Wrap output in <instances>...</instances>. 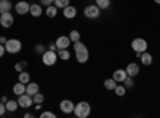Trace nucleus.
Segmentation results:
<instances>
[{
    "label": "nucleus",
    "mask_w": 160,
    "mask_h": 118,
    "mask_svg": "<svg viewBox=\"0 0 160 118\" xmlns=\"http://www.w3.org/2000/svg\"><path fill=\"white\" fill-rule=\"evenodd\" d=\"M74 107H75V104L69 99H64L59 104V109H61L62 113H74Z\"/></svg>",
    "instance_id": "nucleus-9"
},
{
    "label": "nucleus",
    "mask_w": 160,
    "mask_h": 118,
    "mask_svg": "<svg viewBox=\"0 0 160 118\" xmlns=\"http://www.w3.org/2000/svg\"><path fill=\"white\" fill-rule=\"evenodd\" d=\"M74 51H75V59L78 64H85L90 58V53H88V48L82 43V42H75L74 43Z\"/></svg>",
    "instance_id": "nucleus-1"
},
{
    "label": "nucleus",
    "mask_w": 160,
    "mask_h": 118,
    "mask_svg": "<svg viewBox=\"0 0 160 118\" xmlns=\"http://www.w3.org/2000/svg\"><path fill=\"white\" fill-rule=\"evenodd\" d=\"M154 2H155L157 5H160V0H154Z\"/></svg>",
    "instance_id": "nucleus-41"
},
{
    "label": "nucleus",
    "mask_w": 160,
    "mask_h": 118,
    "mask_svg": "<svg viewBox=\"0 0 160 118\" xmlns=\"http://www.w3.org/2000/svg\"><path fill=\"white\" fill-rule=\"evenodd\" d=\"M24 69H28V62H26V61H19V62L15 64V70L16 72H22Z\"/></svg>",
    "instance_id": "nucleus-28"
},
{
    "label": "nucleus",
    "mask_w": 160,
    "mask_h": 118,
    "mask_svg": "<svg viewBox=\"0 0 160 118\" xmlns=\"http://www.w3.org/2000/svg\"><path fill=\"white\" fill-rule=\"evenodd\" d=\"M131 48L135 53H144V51H148V42L144 38H135L131 42Z\"/></svg>",
    "instance_id": "nucleus-6"
},
{
    "label": "nucleus",
    "mask_w": 160,
    "mask_h": 118,
    "mask_svg": "<svg viewBox=\"0 0 160 118\" xmlns=\"http://www.w3.org/2000/svg\"><path fill=\"white\" fill-rule=\"evenodd\" d=\"M68 5H71V2H69V0H55V7L56 8H66V7H68Z\"/></svg>",
    "instance_id": "nucleus-29"
},
{
    "label": "nucleus",
    "mask_w": 160,
    "mask_h": 118,
    "mask_svg": "<svg viewBox=\"0 0 160 118\" xmlns=\"http://www.w3.org/2000/svg\"><path fill=\"white\" fill-rule=\"evenodd\" d=\"M0 15H2V11H0Z\"/></svg>",
    "instance_id": "nucleus-42"
},
{
    "label": "nucleus",
    "mask_w": 160,
    "mask_h": 118,
    "mask_svg": "<svg viewBox=\"0 0 160 118\" xmlns=\"http://www.w3.org/2000/svg\"><path fill=\"white\" fill-rule=\"evenodd\" d=\"M18 104H19V107H21V109H29L32 104H34L32 96H29L28 93H24V94L18 96Z\"/></svg>",
    "instance_id": "nucleus-8"
},
{
    "label": "nucleus",
    "mask_w": 160,
    "mask_h": 118,
    "mask_svg": "<svg viewBox=\"0 0 160 118\" xmlns=\"http://www.w3.org/2000/svg\"><path fill=\"white\" fill-rule=\"evenodd\" d=\"M114 93H115L118 97H122V96H125V93H127V88H125L123 85H118V83H117V86L114 88Z\"/></svg>",
    "instance_id": "nucleus-25"
},
{
    "label": "nucleus",
    "mask_w": 160,
    "mask_h": 118,
    "mask_svg": "<svg viewBox=\"0 0 160 118\" xmlns=\"http://www.w3.org/2000/svg\"><path fill=\"white\" fill-rule=\"evenodd\" d=\"M139 59H141V64H142V65H151V64H152V54H151V53H148V51L141 53Z\"/></svg>",
    "instance_id": "nucleus-17"
},
{
    "label": "nucleus",
    "mask_w": 160,
    "mask_h": 118,
    "mask_svg": "<svg viewBox=\"0 0 160 118\" xmlns=\"http://www.w3.org/2000/svg\"><path fill=\"white\" fill-rule=\"evenodd\" d=\"M32 101H34V104H43V101H45V96H43V94L38 91V93H35V94L32 96Z\"/></svg>",
    "instance_id": "nucleus-27"
},
{
    "label": "nucleus",
    "mask_w": 160,
    "mask_h": 118,
    "mask_svg": "<svg viewBox=\"0 0 160 118\" xmlns=\"http://www.w3.org/2000/svg\"><path fill=\"white\" fill-rule=\"evenodd\" d=\"M58 59H59L58 53H56V51H51V50H47L45 53L42 54V62L45 65H48V67H50V65H55Z\"/></svg>",
    "instance_id": "nucleus-4"
},
{
    "label": "nucleus",
    "mask_w": 160,
    "mask_h": 118,
    "mask_svg": "<svg viewBox=\"0 0 160 118\" xmlns=\"http://www.w3.org/2000/svg\"><path fill=\"white\" fill-rule=\"evenodd\" d=\"M112 78L117 82V83H123V80L127 78V70L125 69H118L112 73Z\"/></svg>",
    "instance_id": "nucleus-14"
},
{
    "label": "nucleus",
    "mask_w": 160,
    "mask_h": 118,
    "mask_svg": "<svg viewBox=\"0 0 160 118\" xmlns=\"http://www.w3.org/2000/svg\"><path fill=\"white\" fill-rule=\"evenodd\" d=\"M5 53H7L5 45H2V43H0V58H3V56H5Z\"/></svg>",
    "instance_id": "nucleus-36"
},
{
    "label": "nucleus",
    "mask_w": 160,
    "mask_h": 118,
    "mask_svg": "<svg viewBox=\"0 0 160 118\" xmlns=\"http://www.w3.org/2000/svg\"><path fill=\"white\" fill-rule=\"evenodd\" d=\"M62 15H64V18H68V19H74L77 16V8L72 7V5H68L66 8H62Z\"/></svg>",
    "instance_id": "nucleus-12"
},
{
    "label": "nucleus",
    "mask_w": 160,
    "mask_h": 118,
    "mask_svg": "<svg viewBox=\"0 0 160 118\" xmlns=\"http://www.w3.org/2000/svg\"><path fill=\"white\" fill-rule=\"evenodd\" d=\"M56 46H58V50H64V48H69V45L72 43L71 42V38H69V35H61V37H58L56 38Z\"/></svg>",
    "instance_id": "nucleus-10"
},
{
    "label": "nucleus",
    "mask_w": 160,
    "mask_h": 118,
    "mask_svg": "<svg viewBox=\"0 0 160 118\" xmlns=\"http://www.w3.org/2000/svg\"><path fill=\"white\" fill-rule=\"evenodd\" d=\"M96 5L101 8V10H108L111 7V0H95Z\"/></svg>",
    "instance_id": "nucleus-26"
},
{
    "label": "nucleus",
    "mask_w": 160,
    "mask_h": 118,
    "mask_svg": "<svg viewBox=\"0 0 160 118\" xmlns=\"http://www.w3.org/2000/svg\"><path fill=\"white\" fill-rule=\"evenodd\" d=\"M127 75H130V77H136L138 73H139V65L136 64V62H130L128 65H127Z\"/></svg>",
    "instance_id": "nucleus-13"
},
{
    "label": "nucleus",
    "mask_w": 160,
    "mask_h": 118,
    "mask_svg": "<svg viewBox=\"0 0 160 118\" xmlns=\"http://www.w3.org/2000/svg\"><path fill=\"white\" fill-rule=\"evenodd\" d=\"M5 107H7V110H8V112H15V110L19 107V104H18V101L8 99V101H7V104H5Z\"/></svg>",
    "instance_id": "nucleus-22"
},
{
    "label": "nucleus",
    "mask_w": 160,
    "mask_h": 118,
    "mask_svg": "<svg viewBox=\"0 0 160 118\" xmlns=\"http://www.w3.org/2000/svg\"><path fill=\"white\" fill-rule=\"evenodd\" d=\"M18 82H21V83H24V85H28V83L31 82V73H29V72H26V70L19 72V77H18Z\"/></svg>",
    "instance_id": "nucleus-19"
},
{
    "label": "nucleus",
    "mask_w": 160,
    "mask_h": 118,
    "mask_svg": "<svg viewBox=\"0 0 160 118\" xmlns=\"http://www.w3.org/2000/svg\"><path fill=\"white\" fill-rule=\"evenodd\" d=\"M69 38H71V42H72V43L78 42V40H80V32H78V31H71Z\"/></svg>",
    "instance_id": "nucleus-30"
},
{
    "label": "nucleus",
    "mask_w": 160,
    "mask_h": 118,
    "mask_svg": "<svg viewBox=\"0 0 160 118\" xmlns=\"http://www.w3.org/2000/svg\"><path fill=\"white\" fill-rule=\"evenodd\" d=\"M7 101H8V97H7V96H3L2 99H0V102H3V104H7Z\"/></svg>",
    "instance_id": "nucleus-39"
},
{
    "label": "nucleus",
    "mask_w": 160,
    "mask_h": 118,
    "mask_svg": "<svg viewBox=\"0 0 160 118\" xmlns=\"http://www.w3.org/2000/svg\"><path fill=\"white\" fill-rule=\"evenodd\" d=\"M133 85H135V82H133V77L127 75V78L123 80V86H125V88H133Z\"/></svg>",
    "instance_id": "nucleus-31"
},
{
    "label": "nucleus",
    "mask_w": 160,
    "mask_h": 118,
    "mask_svg": "<svg viewBox=\"0 0 160 118\" xmlns=\"http://www.w3.org/2000/svg\"><path fill=\"white\" fill-rule=\"evenodd\" d=\"M24 116H26V118H32V113L28 112V113H24Z\"/></svg>",
    "instance_id": "nucleus-40"
},
{
    "label": "nucleus",
    "mask_w": 160,
    "mask_h": 118,
    "mask_svg": "<svg viewBox=\"0 0 160 118\" xmlns=\"http://www.w3.org/2000/svg\"><path fill=\"white\" fill-rule=\"evenodd\" d=\"M13 93H15L16 96L24 94V93H26V85H24V83H21V82H18L15 86H13Z\"/></svg>",
    "instance_id": "nucleus-18"
},
{
    "label": "nucleus",
    "mask_w": 160,
    "mask_h": 118,
    "mask_svg": "<svg viewBox=\"0 0 160 118\" xmlns=\"http://www.w3.org/2000/svg\"><path fill=\"white\" fill-rule=\"evenodd\" d=\"M45 15H47L48 18H56V15H58V8L55 7V3L50 5V7H47V10H45Z\"/></svg>",
    "instance_id": "nucleus-20"
},
{
    "label": "nucleus",
    "mask_w": 160,
    "mask_h": 118,
    "mask_svg": "<svg viewBox=\"0 0 160 118\" xmlns=\"http://www.w3.org/2000/svg\"><path fill=\"white\" fill-rule=\"evenodd\" d=\"M115 86H117V82L114 80V78H106V80H104V88L108 91H114Z\"/></svg>",
    "instance_id": "nucleus-23"
},
{
    "label": "nucleus",
    "mask_w": 160,
    "mask_h": 118,
    "mask_svg": "<svg viewBox=\"0 0 160 118\" xmlns=\"http://www.w3.org/2000/svg\"><path fill=\"white\" fill-rule=\"evenodd\" d=\"M45 51H47V50H45V46H43L42 43H38V45H35V53H37V54H43Z\"/></svg>",
    "instance_id": "nucleus-32"
},
{
    "label": "nucleus",
    "mask_w": 160,
    "mask_h": 118,
    "mask_svg": "<svg viewBox=\"0 0 160 118\" xmlns=\"http://www.w3.org/2000/svg\"><path fill=\"white\" fill-rule=\"evenodd\" d=\"M13 22H15V18H13L11 11H5V13L0 15V26H2V27L8 29V27L13 26Z\"/></svg>",
    "instance_id": "nucleus-7"
},
{
    "label": "nucleus",
    "mask_w": 160,
    "mask_h": 118,
    "mask_svg": "<svg viewBox=\"0 0 160 118\" xmlns=\"http://www.w3.org/2000/svg\"><path fill=\"white\" fill-rule=\"evenodd\" d=\"M42 5H38V3H31V8H29V13L34 16V18H40L42 16Z\"/></svg>",
    "instance_id": "nucleus-15"
},
{
    "label": "nucleus",
    "mask_w": 160,
    "mask_h": 118,
    "mask_svg": "<svg viewBox=\"0 0 160 118\" xmlns=\"http://www.w3.org/2000/svg\"><path fill=\"white\" fill-rule=\"evenodd\" d=\"M56 53H58V58H59V59H62V61H69V58H71L69 48H64V50H58Z\"/></svg>",
    "instance_id": "nucleus-21"
},
{
    "label": "nucleus",
    "mask_w": 160,
    "mask_h": 118,
    "mask_svg": "<svg viewBox=\"0 0 160 118\" xmlns=\"http://www.w3.org/2000/svg\"><path fill=\"white\" fill-rule=\"evenodd\" d=\"M29 8H31V5L28 2H24V0H21V2H18L15 5V10H16L18 15H26V13H29Z\"/></svg>",
    "instance_id": "nucleus-11"
},
{
    "label": "nucleus",
    "mask_w": 160,
    "mask_h": 118,
    "mask_svg": "<svg viewBox=\"0 0 160 118\" xmlns=\"http://www.w3.org/2000/svg\"><path fill=\"white\" fill-rule=\"evenodd\" d=\"M0 43L5 45V43H7V38H5V37H0Z\"/></svg>",
    "instance_id": "nucleus-38"
},
{
    "label": "nucleus",
    "mask_w": 160,
    "mask_h": 118,
    "mask_svg": "<svg viewBox=\"0 0 160 118\" xmlns=\"http://www.w3.org/2000/svg\"><path fill=\"white\" fill-rule=\"evenodd\" d=\"M99 13H101V8L98 5H87L85 10H83V15L88 19H98L99 18Z\"/></svg>",
    "instance_id": "nucleus-5"
},
{
    "label": "nucleus",
    "mask_w": 160,
    "mask_h": 118,
    "mask_svg": "<svg viewBox=\"0 0 160 118\" xmlns=\"http://www.w3.org/2000/svg\"><path fill=\"white\" fill-rule=\"evenodd\" d=\"M40 118H56V115L53 112H42L40 113Z\"/></svg>",
    "instance_id": "nucleus-33"
},
{
    "label": "nucleus",
    "mask_w": 160,
    "mask_h": 118,
    "mask_svg": "<svg viewBox=\"0 0 160 118\" xmlns=\"http://www.w3.org/2000/svg\"><path fill=\"white\" fill-rule=\"evenodd\" d=\"M90 112H91V107H90V104L85 102V101L75 104V107H74V113H75L77 118H87L90 115Z\"/></svg>",
    "instance_id": "nucleus-2"
},
{
    "label": "nucleus",
    "mask_w": 160,
    "mask_h": 118,
    "mask_svg": "<svg viewBox=\"0 0 160 118\" xmlns=\"http://www.w3.org/2000/svg\"><path fill=\"white\" fill-rule=\"evenodd\" d=\"M11 8H13V5H11L10 0H0V11H2V13L10 11Z\"/></svg>",
    "instance_id": "nucleus-24"
},
{
    "label": "nucleus",
    "mask_w": 160,
    "mask_h": 118,
    "mask_svg": "<svg viewBox=\"0 0 160 118\" xmlns=\"http://www.w3.org/2000/svg\"><path fill=\"white\" fill-rule=\"evenodd\" d=\"M48 50H51V51H56V50H58V46H56V43H50V46H48Z\"/></svg>",
    "instance_id": "nucleus-37"
},
{
    "label": "nucleus",
    "mask_w": 160,
    "mask_h": 118,
    "mask_svg": "<svg viewBox=\"0 0 160 118\" xmlns=\"http://www.w3.org/2000/svg\"><path fill=\"white\" fill-rule=\"evenodd\" d=\"M21 48H22V43H21V40H18V38H10V40H7V43H5V50L10 54L19 53Z\"/></svg>",
    "instance_id": "nucleus-3"
},
{
    "label": "nucleus",
    "mask_w": 160,
    "mask_h": 118,
    "mask_svg": "<svg viewBox=\"0 0 160 118\" xmlns=\"http://www.w3.org/2000/svg\"><path fill=\"white\" fill-rule=\"evenodd\" d=\"M53 3H55V0H40V5H42V7H50V5H53Z\"/></svg>",
    "instance_id": "nucleus-34"
},
{
    "label": "nucleus",
    "mask_w": 160,
    "mask_h": 118,
    "mask_svg": "<svg viewBox=\"0 0 160 118\" xmlns=\"http://www.w3.org/2000/svg\"><path fill=\"white\" fill-rule=\"evenodd\" d=\"M38 91H40V88H38V85L34 83V82H29L28 85H26V93H28L29 96H34L35 93H38Z\"/></svg>",
    "instance_id": "nucleus-16"
},
{
    "label": "nucleus",
    "mask_w": 160,
    "mask_h": 118,
    "mask_svg": "<svg viewBox=\"0 0 160 118\" xmlns=\"http://www.w3.org/2000/svg\"><path fill=\"white\" fill-rule=\"evenodd\" d=\"M5 112H7L5 104H3V102H0V116H2V115H5Z\"/></svg>",
    "instance_id": "nucleus-35"
}]
</instances>
